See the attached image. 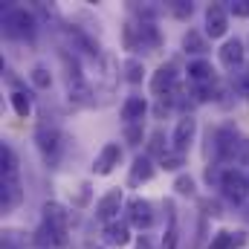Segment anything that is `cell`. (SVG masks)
<instances>
[{"label":"cell","mask_w":249,"mask_h":249,"mask_svg":"<svg viewBox=\"0 0 249 249\" xmlns=\"http://www.w3.org/2000/svg\"><path fill=\"white\" fill-rule=\"evenodd\" d=\"M23 200V186H20V171H18V154L12 145H0V209L3 214L15 212Z\"/></svg>","instance_id":"cell-1"},{"label":"cell","mask_w":249,"mask_h":249,"mask_svg":"<svg viewBox=\"0 0 249 249\" xmlns=\"http://www.w3.org/2000/svg\"><path fill=\"white\" fill-rule=\"evenodd\" d=\"M3 29L9 38H23V41H32L35 32H38V20L29 9L23 6H9L3 12Z\"/></svg>","instance_id":"cell-2"},{"label":"cell","mask_w":249,"mask_h":249,"mask_svg":"<svg viewBox=\"0 0 249 249\" xmlns=\"http://www.w3.org/2000/svg\"><path fill=\"white\" fill-rule=\"evenodd\" d=\"M35 145L44 157L47 165H55L58 157H61V148H64V133L58 130L55 122H41L35 127Z\"/></svg>","instance_id":"cell-3"},{"label":"cell","mask_w":249,"mask_h":249,"mask_svg":"<svg viewBox=\"0 0 249 249\" xmlns=\"http://www.w3.org/2000/svg\"><path fill=\"white\" fill-rule=\"evenodd\" d=\"M247 136L238 133V127L232 124H223L217 133H214V151H217V160L220 162H238V154H241V145H244Z\"/></svg>","instance_id":"cell-4"},{"label":"cell","mask_w":249,"mask_h":249,"mask_svg":"<svg viewBox=\"0 0 249 249\" xmlns=\"http://www.w3.org/2000/svg\"><path fill=\"white\" fill-rule=\"evenodd\" d=\"M220 194L235 203V206H244L249 200V177L235 171V168H226L223 171V180H220Z\"/></svg>","instance_id":"cell-5"},{"label":"cell","mask_w":249,"mask_h":249,"mask_svg":"<svg viewBox=\"0 0 249 249\" xmlns=\"http://www.w3.org/2000/svg\"><path fill=\"white\" fill-rule=\"evenodd\" d=\"M44 226H50V232L58 238V244H67V235H70V212L64 209L61 203H55V200H47L44 203Z\"/></svg>","instance_id":"cell-6"},{"label":"cell","mask_w":249,"mask_h":249,"mask_svg":"<svg viewBox=\"0 0 249 249\" xmlns=\"http://www.w3.org/2000/svg\"><path fill=\"white\" fill-rule=\"evenodd\" d=\"M177 87H180L177 64H174V61L160 64V67H157V72L151 75V93H154V96H160V99H168Z\"/></svg>","instance_id":"cell-7"},{"label":"cell","mask_w":249,"mask_h":249,"mask_svg":"<svg viewBox=\"0 0 249 249\" xmlns=\"http://www.w3.org/2000/svg\"><path fill=\"white\" fill-rule=\"evenodd\" d=\"M124 209H127V223H130L133 229L145 232V229L154 226V206H151V200H145V197H130Z\"/></svg>","instance_id":"cell-8"},{"label":"cell","mask_w":249,"mask_h":249,"mask_svg":"<svg viewBox=\"0 0 249 249\" xmlns=\"http://www.w3.org/2000/svg\"><path fill=\"white\" fill-rule=\"evenodd\" d=\"M122 203H124L122 188H110V191L96 203V220H102L105 226L116 223V220H119V209H122Z\"/></svg>","instance_id":"cell-9"},{"label":"cell","mask_w":249,"mask_h":249,"mask_svg":"<svg viewBox=\"0 0 249 249\" xmlns=\"http://www.w3.org/2000/svg\"><path fill=\"white\" fill-rule=\"evenodd\" d=\"M119 160H122V148H119V142H107V145L99 151L96 162H93V174H96V177H107V174H113L116 165H119Z\"/></svg>","instance_id":"cell-10"},{"label":"cell","mask_w":249,"mask_h":249,"mask_svg":"<svg viewBox=\"0 0 249 249\" xmlns=\"http://www.w3.org/2000/svg\"><path fill=\"white\" fill-rule=\"evenodd\" d=\"M194 136H197V119H194L191 113H186V116L177 122L174 133H171L174 151H177V154H186L188 148H191V142H194Z\"/></svg>","instance_id":"cell-11"},{"label":"cell","mask_w":249,"mask_h":249,"mask_svg":"<svg viewBox=\"0 0 249 249\" xmlns=\"http://www.w3.org/2000/svg\"><path fill=\"white\" fill-rule=\"evenodd\" d=\"M226 29H229V9L212 3V6L206 9V35H209V38H223Z\"/></svg>","instance_id":"cell-12"},{"label":"cell","mask_w":249,"mask_h":249,"mask_svg":"<svg viewBox=\"0 0 249 249\" xmlns=\"http://www.w3.org/2000/svg\"><path fill=\"white\" fill-rule=\"evenodd\" d=\"M220 64L226 67V70H238V67H244V44L238 41V38H232V41H226L223 47H220Z\"/></svg>","instance_id":"cell-13"},{"label":"cell","mask_w":249,"mask_h":249,"mask_svg":"<svg viewBox=\"0 0 249 249\" xmlns=\"http://www.w3.org/2000/svg\"><path fill=\"white\" fill-rule=\"evenodd\" d=\"M102 238H105L107 247H119V249L127 247V244H130V223L116 220V223L105 226V229H102Z\"/></svg>","instance_id":"cell-14"},{"label":"cell","mask_w":249,"mask_h":249,"mask_svg":"<svg viewBox=\"0 0 249 249\" xmlns=\"http://www.w3.org/2000/svg\"><path fill=\"white\" fill-rule=\"evenodd\" d=\"M247 244V232H229V229H220L212 235L209 247L206 249H238Z\"/></svg>","instance_id":"cell-15"},{"label":"cell","mask_w":249,"mask_h":249,"mask_svg":"<svg viewBox=\"0 0 249 249\" xmlns=\"http://www.w3.org/2000/svg\"><path fill=\"white\" fill-rule=\"evenodd\" d=\"M154 160L145 154V157H136L133 160V165H130V174H127V183L130 186H139V183H148L151 177H154Z\"/></svg>","instance_id":"cell-16"},{"label":"cell","mask_w":249,"mask_h":249,"mask_svg":"<svg viewBox=\"0 0 249 249\" xmlns=\"http://www.w3.org/2000/svg\"><path fill=\"white\" fill-rule=\"evenodd\" d=\"M148 113V102L142 99V96H127L122 105V119L127 124H139L142 122V116Z\"/></svg>","instance_id":"cell-17"},{"label":"cell","mask_w":249,"mask_h":249,"mask_svg":"<svg viewBox=\"0 0 249 249\" xmlns=\"http://www.w3.org/2000/svg\"><path fill=\"white\" fill-rule=\"evenodd\" d=\"M186 72H188V81H191L194 87L217 81V78H214V70H212V64H209V61H203V58H200V61H191V64H188V70H186Z\"/></svg>","instance_id":"cell-18"},{"label":"cell","mask_w":249,"mask_h":249,"mask_svg":"<svg viewBox=\"0 0 249 249\" xmlns=\"http://www.w3.org/2000/svg\"><path fill=\"white\" fill-rule=\"evenodd\" d=\"M165 212H168V229H165V235H162V249H177V209H174V203L168 200L165 203Z\"/></svg>","instance_id":"cell-19"},{"label":"cell","mask_w":249,"mask_h":249,"mask_svg":"<svg viewBox=\"0 0 249 249\" xmlns=\"http://www.w3.org/2000/svg\"><path fill=\"white\" fill-rule=\"evenodd\" d=\"M206 50H209V44H206V38L197 29H188L186 35H183V53L186 55H203Z\"/></svg>","instance_id":"cell-20"},{"label":"cell","mask_w":249,"mask_h":249,"mask_svg":"<svg viewBox=\"0 0 249 249\" xmlns=\"http://www.w3.org/2000/svg\"><path fill=\"white\" fill-rule=\"evenodd\" d=\"M9 102H12V110H15L20 119H26V116L32 113V99H29L23 90H18V87H15V90L9 93Z\"/></svg>","instance_id":"cell-21"},{"label":"cell","mask_w":249,"mask_h":249,"mask_svg":"<svg viewBox=\"0 0 249 249\" xmlns=\"http://www.w3.org/2000/svg\"><path fill=\"white\" fill-rule=\"evenodd\" d=\"M0 249H26V235L20 229H3Z\"/></svg>","instance_id":"cell-22"},{"label":"cell","mask_w":249,"mask_h":249,"mask_svg":"<svg viewBox=\"0 0 249 249\" xmlns=\"http://www.w3.org/2000/svg\"><path fill=\"white\" fill-rule=\"evenodd\" d=\"M29 78H32V84H35L38 90H50V87H53V72H50L47 64H35L32 72H29Z\"/></svg>","instance_id":"cell-23"},{"label":"cell","mask_w":249,"mask_h":249,"mask_svg":"<svg viewBox=\"0 0 249 249\" xmlns=\"http://www.w3.org/2000/svg\"><path fill=\"white\" fill-rule=\"evenodd\" d=\"M122 70H124V78H127L130 84H139V81L145 78V67H142V61H139V58H127Z\"/></svg>","instance_id":"cell-24"},{"label":"cell","mask_w":249,"mask_h":249,"mask_svg":"<svg viewBox=\"0 0 249 249\" xmlns=\"http://www.w3.org/2000/svg\"><path fill=\"white\" fill-rule=\"evenodd\" d=\"M35 247H41V249H55V247H61L58 244V238L50 232V226H38V232H35Z\"/></svg>","instance_id":"cell-25"},{"label":"cell","mask_w":249,"mask_h":249,"mask_svg":"<svg viewBox=\"0 0 249 249\" xmlns=\"http://www.w3.org/2000/svg\"><path fill=\"white\" fill-rule=\"evenodd\" d=\"M186 165V154H177V151H168L162 160H160V168L162 171H180Z\"/></svg>","instance_id":"cell-26"},{"label":"cell","mask_w":249,"mask_h":249,"mask_svg":"<svg viewBox=\"0 0 249 249\" xmlns=\"http://www.w3.org/2000/svg\"><path fill=\"white\" fill-rule=\"evenodd\" d=\"M122 41H124V50H139V26L130 20V23H124V29H122Z\"/></svg>","instance_id":"cell-27"},{"label":"cell","mask_w":249,"mask_h":249,"mask_svg":"<svg viewBox=\"0 0 249 249\" xmlns=\"http://www.w3.org/2000/svg\"><path fill=\"white\" fill-rule=\"evenodd\" d=\"M148 151H151L154 157H160V160H162V157L168 154V145H165V133H162V130H154V133H151Z\"/></svg>","instance_id":"cell-28"},{"label":"cell","mask_w":249,"mask_h":249,"mask_svg":"<svg viewBox=\"0 0 249 249\" xmlns=\"http://www.w3.org/2000/svg\"><path fill=\"white\" fill-rule=\"evenodd\" d=\"M174 191H177L180 197H194V177H188V174H177V180H174Z\"/></svg>","instance_id":"cell-29"},{"label":"cell","mask_w":249,"mask_h":249,"mask_svg":"<svg viewBox=\"0 0 249 249\" xmlns=\"http://www.w3.org/2000/svg\"><path fill=\"white\" fill-rule=\"evenodd\" d=\"M235 90L249 102V67H244V70L238 72V78H235Z\"/></svg>","instance_id":"cell-30"},{"label":"cell","mask_w":249,"mask_h":249,"mask_svg":"<svg viewBox=\"0 0 249 249\" xmlns=\"http://www.w3.org/2000/svg\"><path fill=\"white\" fill-rule=\"evenodd\" d=\"M226 9H229V15H235V18H249V0H235V3H229Z\"/></svg>","instance_id":"cell-31"},{"label":"cell","mask_w":249,"mask_h":249,"mask_svg":"<svg viewBox=\"0 0 249 249\" xmlns=\"http://www.w3.org/2000/svg\"><path fill=\"white\" fill-rule=\"evenodd\" d=\"M124 139H127L130 145H139V142H142V124H127V127H124Z\"/></svg>","instance_id":"cell-32"},{"label":"cell","mask_w":249,"mask_h":249,"mask_svg":"<svg viewBox=\"0 0 249 249\" xmlns=\"http://www.w3.org/2000/svg\"><path fill=\"white\" fill-rule=\"evenodd\" d=\"M200 209H203V214H209V217H220L223 212H220V203H214V200H200Z\"/></svg>","instance_id":"cell-33"},{"label":"cell","mask_w":249,"mask_h":249,"mask_svg":"<svg viewBox=\"0 0 249 249\" xmlns=\"http://www.w3.org/2000/svg\"><path fill=\"white\" fill-rule=\"evenodd\" d=\"M191 9H194V6H191V3H183V0H174V3H171V12H174L177 18H191Z\"/></svg>","instance_id":"cell-34"},{"label":"cell","mask_w":249,"mask_h":249,"mask_svg":"<svg viewBox=\"0 0 249 249\" xmlns=\"http://www.w3.org/2000/svg\"><path fill=\"white\" fill-rule=\"evenodd\" d=\"M90 200V183H81L78 186V197H75V206H87Z\"/></svg>","instance_id":"cell-35"},{"label":"cell","mask_w":249,"mask_h":249,"mask_svg":"<svg viewBox=\"0 0 249 249\" xmlns=\"http://www.w3.org/2000/svg\"><path fill=\"white\" fill-rule=\"evenodd\" d=\"M238 162H241V165H249V139H244V145H241V154H238Z\"/></svg>","instance_id":"cell-36"},{"label":"cell","mask_w":249,"mask_h":249,"mask_svg":"<svg viewBox=\"0 0 249 249\" xmlns=\"http://www.w3.org/2000/svg\"><path fill=\"white\" fill-rule=\"evenodd\" d=\"M136 249H154V247H151V241H148L145 235H139V238H136Z\"/></svg>","instance_id":"cell-37"}]
</instances>
